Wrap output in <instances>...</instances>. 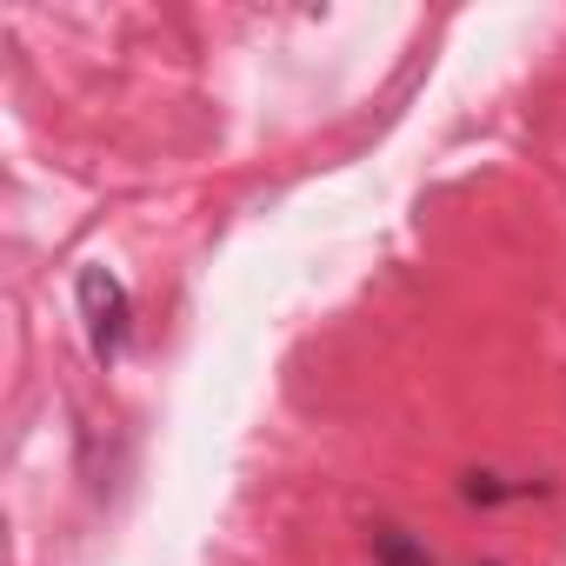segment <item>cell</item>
<instances>
[{"label": "cell", "mask_w": 566, "mask_h": 566, "mask_svg": "<svg viewBox=\"0 0 566 566\" xmlns=\"http://www.w3.org/2000/svg\"><path fill=\"white\" fill-rule=\"evenodd\" d=\"M74 301H81V321H87V347L101 367H114L127 354V334H134V301L120 287L114 266H81L74 280Z\"/></svg>", "instance_id": "1"}, {"label": "cell", "mask_w": 566, "mask_h": 566, "mask_svg": "<svg viewBox=\"0 0 566 566\" xmlns=\"http://www.w3.org/2000/svg\"><path fill=\"white\" fill-rule=\"evenodd\" d=\"M367 553H374V566H440V559H433V546H427L420 533L394 526V520L367 526Z\"/></svg>", "instance_id": "2"}, {"label": "cell", "mask_w": 566, "mask_h": 566, "mask_svg": "<svg viewBox=\"0 0 566 566\" xmlns=\"http://www.w3.org/2000/svg\"><path fill=\"white\" fill-rule=\"evenodd\" d=\"M460 493L473 500V506H506V500H533V493H546V480H500V473H467L460 480Z\"/></svg>", "instance_id": "3"}, {"label": "cell", "mask_w": 566, "mask_h": 566, "mask_svg": "<svg viewBox=\"0 0 566 566\" xmlns=\"http://www.w3.org/2000/svg\"><path fill=\"white\" fill-rule=\"evenodd\" d=\"M480 566H500V559H480Z\"/></svg>", "instance_id": "4"}]
</instances>
